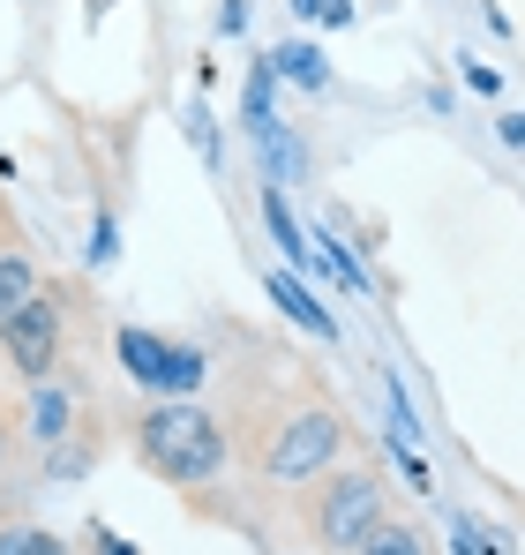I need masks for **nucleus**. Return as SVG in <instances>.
Instances as JSON below:
<instances>
[{"label":"nucleus","instance_id":"15","mask_svg":"<svg viewBox=\"0 0 525 555\" xmlns=\"http://www.w3.org/2000/svg\"><path fill=\"white\" fill-rule=\"evenodd\" d=\"M98 555H136L128 541H113V533H98Z\"/></svg>","mask_w":525,"mask_h":555},{"label":"nucleus","instance_id":"5","mask_svg":"<svg viewBox=\"0 0 525 555\" xmlns=\"http://www.w3.org/2000/svg\"><path fill=\"white\" fill-rule=\"evenodd\" d=\"M113 353H120V369L136 375V383H151V390H195V383H203V353L166 346V338H151V331H136V323L113 338Z\"/></svg>","mask_w":525,"mask_h":555},{"label":"nucleus","instance_id":"6","mask_svg":"<svg viewBox=\"0 0 525 555\" xmlns=\"http://www.w3.org/2000/svg\"><path fill=\"white\" fill-rule=\"evenodd\" d=\"M68 421H76L68 390H61V383H38V390H30V413H23V428H30L38 443H61V436H68Z\"/></svg>","mask_w":525,"mask_h":555},{"label":"nucleus","instance_id":"1","mask_svg":"<svg viewBox=\"0 0 525 555\" xmlns=\"http://www.w3.org/2000/svg\"><path fill=\"white\" fill-rule=\"evenodd\" d=\"M136 443H143V459L158 465L174 488H203V480L226 465V428H218L203 405H151Z\"/></svg>","mask_w":525,"mask_h":555},{"label":"nucleus","instance_id":"13","mask_svg":"<svg viewBox=\"0 0 525 555\" xmlns=\"http://www.w3.org/2000/svg\"><path fill=\"white\" fill-rule=\"evenodd\" d=\"M300 15H323V23H346L353 15V0H293Z\"/></svg>","mask_w":525,"mask_h":555},{"label":"nucleus","instance_id":"17","mask_svg":"<svg viewBox=\"0 0 525 555\" xmlns=\"http://www.w3.org/2000/svg\"><path fill=\"white\" fill-rule=\"evenodd\" d=\"M0 465H8V428H0Z\"/></svg>","mask_w":525,"mask_h":555},{"label":"nucleus","instance_id":"9","mask_svg":"<svg viewBox=\"0 0 525 555\" xmlns=\"http://www.w3.org/2000/svg\"><path fill=\"white\" fill-rule=\"evenodd\" d=\"M270 68H285L293 83L323 91V53H316V46H278V53H270Z\"/></svg>","mask_w":525,"mask_h":555},{"label":"nucleus","instance_id":"14","mask_svg":"<svg viewBox=\"0 0 525 555\" xmlns=\"http://www.w3.org/2000/svg\"><path fill=\"white\" fill-rule=\"evenodd\" d=\"M90 263H113V225L98 218V233H90Z\"/></svg>","mask_w":525,"mask_h":555},{"label":"nucleus","instance_id":"8","mask_svg":"<svg viewBox=\"0 0 525 555\" xmlns=\"http://www.w3.org/2000/svg\"><path fill=\"white\" fill-rule=\"evenodd\" d=\"M38 293V271H30V256H0V323L23 308Z\"/></svg>","mask_w":525,"mask_h":555},{"label":"nucleus","instance_id":"16","mask_svg":"<svg viewBox=\"0 0 525 555\" xmlns=\"http://www.w3.org/2000/svg\"><path fill=\"white\" fill-rule=\"evenodd\" d=\"M503 135H511V143H525V113H511V120H503Z\"/></svg>","mask_w":525,"mask_h":555},{"label":"nucleus","instance_id":"7","mask_svg":"<svg viewBox=\"0 0 525 555\" xmlns=\"http://www.w3.org/2000/svg\"><path fill=\"white\" fill-rule=\"evenodd\" d=\"M270 293H278V308H285L300 331H316V338H338V323H331V315L308 300V285H293V278H270Z\"/></svg>","mask_w":525,"mask_h":555},{"label":"nucleus","instance_id":"12","mask_svg":"<svg viewBox=\"0 0 525 555\" xmlns=\"http://www.w3.org/2000/svg\"><path fill=\"white\" fill-rule=\"evenodd\" d=\"M262 218H270V233H278V248H285V256H300V233H293V210L278 203V188L262 195Z\"/></svg>","mask_w":525,"mask_h":555},{"label":"nucleus","instance_id":"10","mask_svg":"<svg viewBox=\"0 0 525 555\" xmlns=\"http://www.w3.org/2000/svg\"><path fill=\"white\" fill-rule=\"evenodd\" d=\"M0 555H68V541H53L46 526H0Z\"/></svg>","mask_w":525,"mask_h":555},{"label":"nucleus","instance_id":"3","mask_svg":"<svg viewBox=\"0 0 525 555\" xmlns=\"http://www.w3.org/2000/svg\"><path fill=\"white\" fill-rule=\"evenodd\" d=\"M308 518H316V541H323V548L353 555L375 526H383V480H375V473H338V480L316 495Z\"/></svg>","mask_w":525,"mask_h":555},{"label":"nucleus","instance_id":"2","mask_svg":"<svg viewBox=\"0 0 525 555\" xmlns=\"http://www.w3.org/2000/svg\"><path fill=\"white\" fill-rule=\"evenodd\" d=\"M338 413H323V405H300V413H285L278 421V436H270V451H262V480H278V488H293V480H308V473H323V465L338 459Z\"/></svg>","mask_w":525,"mask_h":555},{"label":"nucleus","instance_id":"11","mask_svg":"<svg viewBox=\"0 0 525 555\" xmlns=\"http://www.w3.org/2000/svg\"><path fill=\"white\" fill-rule=\"evenodd\" d=\"M353 555H421V533H413V526H375Z\"/></svg>","mask_w":525,"mask_h":555},{"label":"nucleus","instance_id":"4","mask_svg":"<svg viewBox=\"0 0 525 555\" xmlns=\"http://www.w3.org/2000/svg\"><path fill=\"white\" fill-rule=\"evenodd\" d=\"M0 353H8V369H23L30 383H46L53 361H61V315H53V300H23L8 323H0Z\"/></svg>","mask_w":525,"mask_h":555}]
</instances>
